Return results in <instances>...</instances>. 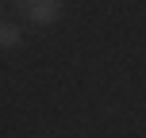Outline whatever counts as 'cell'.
<instances>
[{
  "label": "cell",
  "instance_id": "obj_2",
  "mask_svg": "<svg viewBox=\"0 0 146 138\" xmlns=\"http://www.w3.org/2000/svg\"><path fill=\"white\" fill-rule=\"evenodd\" d=\"M0 46H19V27H12V23H0Z\"/></svg>",
  "mask_w": 146,
  "mask_h": 138
},
{
  "label": "cell",
  "instance_id": "obj_1",
  "mask_svg": "<svg viewBox=\"0 0 146 138\" xmlns=\"http://www.w3.org/2000/svg\"><path fill=\"white\" fill-rule=\"evenodd\" d=\"M19 4V12L27 15L31 23H54L62 15V4L58 0H15Z\"/></svg>",
  "mask_w": 146,
  "mask_h": 138
}]
</instances>
